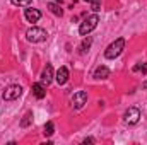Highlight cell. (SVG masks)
I'll return each mask as SVG.
<instances>
[{"instance_id":"6da1fadb","label":"cell","mask_w":147,"mask_h":145,"mask_svg":"<svg viewBox=\"0 0 147 145\" xmlns=\"http://www.w3.org/2000/svg\"><path fill=\"white\" fill-rule=\"evenodd\" d=\"M98 22H99V15H98L96 12L91 14V15H87V17L80 22V26H79V33H80V36H87L91 31H94L96 26H98Z\"/></svg>"},{"instance_id":"7a4b0ae2","label":"cell","mask_w":147,"mask_h":145,"mask_svg":"<svg viewBox=\"0 0 147 145\" xmlns=\"http://www.w3.org/2000/svg\"><path fill=\"white\" fill-rule=\"evenodd\" d=\"M123 50H125V39H123V38H118V39H115L110 46L105 50V56L110 58V60H113V58L120 56Z\"/></svg>"},{"instance_id":"3957f363","label":"cell","mask_w":147,"mask_h":145,"mask_svg":"<svg viewBox=\"0 0 147 145\" xmlns=\"http://www.w3.org/2000/svg\"><path fill=\"white\" fill-rule=\"evenodd\" d=\"M46 38H48V33L43 28H29L26 31V39L31 41V43H41Z\"/></svg>"},{"instance_id":"277c9868","label":"cell","mask_w":147,"mask_h":145,"mask_svg":"<svg viewBox=\"0 0 147 145\" xmlns=\"http://www.w3.org/2000/svg\"><path fill=\"white\" fill-rule=\"evenodd\" d=\"M21 96H22V87L17 85V84H12V85L5 87L3 92H2L3 101H16V99H19Z\"/></svg>"},{"instance_id":"5b68a950","label":"cell","mask_w":147,"mask_h":145,"mask_svg":"<svg viewBox=\"0 0 147 145\" xmlns=\"http://www.w3.org/2000/svg\"><path fill=\"white\" fill-rule=\"evenodd\" d=\"M140 119V109L139 108H128L123 114V121L127 125H135Z\"/></svg>"},{"instance_id":"8992f818","label":"cell","mask_w":147,"mask_h":145,"mask_svg":"<svg viewBox=\"0 0 147 145\" xmlns=\"http://www.w3.org/2000/svg\"><path fill=\"white\" fill-rule=\"evenodd\" d=\"M86 103H87V92H86V91L75 92V94L72 96V99H70V104H72L74 109H80Z\"/></svg>"},{"instance_id":"52a82bcc","label":"cell","mask_w":147,"mask_h":145,"mask_svg":"<svg viewBox=\"0 0 147 145\" xmlns=\"http://www.w3.org/2000/svg\"><path fill=\"white\" fill-rule=\"evenodd\" d=\"M69 77H70V73H69V68H67V67H60V68L57 70V73H55V80H57L58 85L67 84Z\"/></svg>"},{"instance_id":"ba28073f","label":"cell","mask_w":147,"mask_h":145,"mask_svg":"<svg viewBox=\"0 0 147 145\" xmlns=\"http://www.w3.org/2000/svg\"><path fill=\"white\" fill-rule=\"evenodd\" d=\"M53 67H51V63H46V67L43 68V72H41V82L45 84V85H48V84H51V80H53Z\"/></svg>"},{"instance_id":"9c48e42d","label":"cell","mask_w":147,"mask_h":145,"mask_svg":"<svg viewBox=\"0 0 147 145\" xmlns=\"http://www.w3.org/2000/svg\"><path fill=\"white\" fill-rule=\"evenodd\" d=\"M24 17L29 21V22H38L41 19V12L38 9H26L24 10Z\"/></svg>"},{"instance_id":"30bf717a","label":"cell","mask_w":147,"mask_h":145,"mask_svg":"<svg viewBox=\"0 0 147 145\" xmlns=\"http://www.w3.org/2000/svg\"><path fill=\"white\" fill-rule=\"evenodd\" d=\"M92 77L98 79V80H105V79L110 77V68L105 67V65H101V67H98V68L94 70V75H92Z\"/></svg>"},{"instance_id":"8fae6325","label":"cell","mask_w":147,"mask_h":145,"mask_svg":"<svg viewBox=\"0 0 147 145\" xmlns=\"http://www.w3.org/2000/svg\"><path fill=\"white\" fill-rule=\"evenodd\" d=\"M33 94L36 96L38 99H43L45 96H46V91H45V84L43 82H36V84H33Z\"/></svg>"},{"instance_id":"7c38bea8","label":"cell","mask_w":147,"mask_h":145,"mask_svg":"<svg viewBox=\"0 0 147 145\" xmlns=\"http://www.w3.org/2000/svg\"><path fill=\"white\" fill-rule=\"evenodd\" d=\"M48 9H50L51 14H55V15H58V17L63 15V9H62V5H60L58 2H50V3H48Z\"/></svg>"},{"instance_id":"4fadbf2b","label":"cell","mask_w":147,"mask_h":145,"mask_svg":"<svg viewBox=\"0 0 147 145\" xmlns=\"http://www.w3.org/2000/svg\"><path fill=\"white\" fill-rule=\"evenodd\" d=\"M91 44H92V38H91V36L84 38V41H82V43H80V46H79V53H80V55H84V53L91 48Z\"/></svg>"},{"instance_id":"5bb4252c","label":"cell","mask_w":147,"mask_h":145,"mask_svg":"<svg viewBox=\"0 0 147 145\" xmlns=\"http://www.w3.org/2000/svg\"><path fill=\"white\" fill-rule=\"evenodd\" d=\"M31 123H33V113L28 111V113L22 116V119H21V126H22V128H28Z\"/></svg>"},{"instance_id":"9a60e30c","label":"cell","mask_w":147,"mask_h":145,"mask_svg":"<svg viewBox=\"0 0 147 145\" xmlns=\"http://www.w3.org/2000/svg\"><path fill=\"white\" fill-rule=\"evenodd\" d=\"M45 137H51L53 133H55V125H53V121H48L46 125H45Z\"/></svg>"},{"instance_id":"2e32d148","label":"cell","mask_w":147,"mask_h":145,"mask_svg":"<svg viewBox=\"0 0 147 145\" xmlns=\"http://www.w3.org/2000/svg\"><path fill=\"white\" fill-rule=\"evenodd\" d=\"M14 5H17V7H29L31 3H33V0H10Z\"/></svg>"},{"instance_id":"e0dca14e","label":"cell","mask_w":147,"mask_h":145,"mask_svg":"<svg viewBox=\"0 0 147 145\" xmlns=\"http://www.w3.org/2000/svg\"><path fill=\"white\" fill-rule=\"evenodd\" d=\"M134 72H142V73H147V63H139L134 67Z\"/></svg>"},{"instance_id":"ac0fdd59","label":"cell","mask_w":147,"mask_h":145,"mask_svg":"<svg viewBox=\"0 0 147 145\" xmlns=\"http://www.w3.org/2000/svg\"><path fill=\"white\" fill-rule=\"evenodd\" d=\"M91 7H92V10L98 14V12L101 10V0H92V2H91Z\"/></svg>"},{"instance_id":"d6986e66","label":"cell","mask_w":147,"mask_h":145,"mask_svg":"<svg viewBox=\"0 0 147 145\" xmlns=\"http://www.w3.org/2000/svg\"><path fill=\"white\" fill-rule=\"evenodd\" d=\"M57 2H58L60 5H63V3H67L69 7H74V5L77 3V0H57Z\"/></svg>"},{"instance_id":"ffe728a7","label":"cell","mask_w":147,"mask_h":145,"mask_svg":"<svg viewBox=\"0 0 147 145\" xmlns=\"http://www.w3.org/2000/svg\"><path fill=\"white\" fill-rule=\"evenodd\" d=\"M82 144H94V138H92V137H87V138H84Z\"/></svg>"},{"instance_id":"44dd1931","label":"cell","mask_w":147,"mask_h":145,"mask_svg":"<svg viewBox=\"0 0 147 145\" xmlns=\"http://www.w3.org/2000/svg\"><path fill=\"white\" fill-rule=\"evenodd\" d=\"M142 89H144V91H147V80H144V82H142Z\"/></svg>"},{"instance_id":"7402d4cb","label":"cell","mask_w":147,"mask_h":145,"mask_svg":"<svg viewBox=\"0 0 147 145\" xmlns=\"http://www.w3.org/2000/svg\"><path fill=\"white\" fill-rule=\"evenodd\" d=\"M84 2H87V3H91V2H92V0H84Z\"/></svg>"}]
</instances>
